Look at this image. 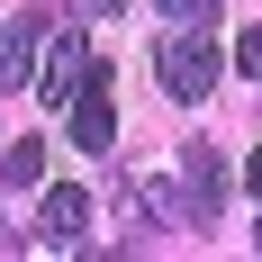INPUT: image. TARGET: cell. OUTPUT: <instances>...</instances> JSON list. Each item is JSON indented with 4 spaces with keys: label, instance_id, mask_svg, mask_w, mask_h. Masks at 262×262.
Masks as SVG:
<instances>
[{
    "label": "cell",
    "instance_id": "cell-4",
    "mask_svg": "<svg viewBox=\"0 0 262 262\" xmlns=\"http://www.w3.org/2000/svg\"><path fill=\"white\" fill-rule=\"evenodd\" d=\"M91 81V36H46V63H36V100H54V108H73V91Z\"/></svg>",
    "mask_w": 262,
    "mask_h": 262
},
{
    "label": "cell",
    "instance_id": "cell-9",
    "mask_svg": "<svg viewBox=\"0 0 262 262\" xmlns=\"http://www.w3.org/2000/svg\"><path fill=\"white\" fill-rule=\"evenodd\" d=\"M235 63H244V81H262V27H244V46H235Z\"/></svg>",
    "mask_w": 262,
    "mask_h": 262
},
{
    "label": "cell",
    "instance_id": "cell-10",
    "mask_svg": "<svg viewBox=\"0 0 262 262\" xmlns=\"http://www.w3.org/2000/svg\"><path fill=\"white\" fill-rule=\"evenodd\" d=\"M244 190H253V199H262V154H244Z\"/></svg>",
    "mask_w": 262,
    "mask_h": 262
},
{
    "label": "cell",
    "instance_id": "cell-11",
    "mask_svg": "<svg viewBox=\"0 0 262 262\" xmlns=\"http://www.w3.org/2000/svg\"><path fill=\"white\" fill-rule=\"evenodd\" d=\"M81 9H100V18H108V9H127V0H81Z\"/></svg>",
    "mask_w": 262,
    "mask_h": 262
},
{
    "label": "cell",
    "instance_id": "cell-8",
    "mask_svg": "<svg viewBox=\"0 0 262 262\" xmlns=\"http://www.w3.org/2000/svg\"><path fill=\"white\" fill-rule=\"evenodd\" d=\"M208 9H217V0H163V18H172V27H208Z\"/></svg>",
    "mask_w": 262,
    "mask_h": 262
},
{
    "label": "cell",
    "instance_id": "cell-2",
    "mask_svg": "<svg viewBox=\"0 0 262 262\" xmlns=\"http://www.w3.org/2000/svg\"><path fill=\"white\" fill-rule=\"evenodd\" d=\"M163 199H172V226H217V208H226V154L217 145H181V181Z\"/></svg>",
    "mask_w": 262,
    "mask_h": 262
},
{
    "label": "cell",
    "instance_id": "cell-1",
    "mask_svg": "<svg viewBox=\"0 0 262 262\" xmlns=\"http://www.w3.org/2000/svg\"><path fill=\"white\" fill-rule=\"evenodd\" d=\"M217 73H226V54H217L199 27H163V46H154V81H163V100L199 108V100L217 91Z\"/></svg>",
    "mask_w": 262,
    "mask_h": 262
},
{
    "label": "cell",
    "instance_id": "cell-3",
    "mask_svg": "<svg viewBox=\"0 0 262 262\" xmlns=\"http://www.w3.org/2000/svg\"><path fill=\"white\" fill-rule=\"evenodd\" d=\"M46 9H18V18H0V91H27L36 63H46Z\"/></svg>",
    "mask_w": 262,
    "mask_h": 262
},
{
    "label": "cell",
    "instance_id": "cell-12",
    "mask_svg": "<svg viewBox=\"0 0 262 262\" xmlns=\"http://www.w3.org/2000/svg\"><path fill=\"white\" fill-rule=\"evenodd\" d=\"M253 244H262V226H253Z\"/></svg>",
    "mask_w": 262,
    "mask_h": 262
},
{
    "label": "cell",
    "instance_id": "cell-5",
    "mask_svg": "<svg viewBox=\"0 0 262 262\" xmlns=\"http://www.w3.org/2000/svg\"><path fill=\"white\" fill-rule=\"evenodd\" d=\"M36 244L81 253V244H91V199H81V190H46V208H36Z\"/></svg>",
    "mask_w": 262,
    "mask_h": 262
},
{
    "label": "cell",
    "instance_id": "cell-7",
    "mask_svg": "<svg viewBox=\"0 0 262 262\" xmlns=\"http://www.w3.org/2000/svg\"><path fill=\"white\" fill-rule=\"evenodd\" d=\"M0 181H9V190H36V181H46V145H36V136H9V145H0Z\"/></svg>",
    "mask_w": 262,
    "mask_h": 262
},
{
    "label": "cell",
    "instance_id": "cell-6",
    "mask_svg": "<svg viewBox=\"0 0 262 262\" xmlns=\"http://www.w3.org/2000/svg\"><path fill=\"white\" fill-rule=\"evenodd\" d=\"M100 81H108V73L91 63V81L73 91V145H81V154H108V136H118V108H108Z\"/></svg>",
    "mask_w": 262,
    "mask_h": 262
}]
</instances>
